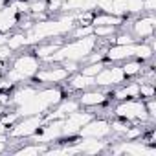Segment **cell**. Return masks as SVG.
Segmentation results:
<instances>
[{
  "label": "cell",
  "instance_id": "obj_1",
  "mask_svg": "<svg viewBox=\"0 0 156 156\" xmlns=\"http://www.w3.org/2000/svg\"><path fill=\"white\" fill-rule=\"evenodd\" d=\"M73 26H75V20L72 13H62L61 17H48L44 20H33L31 28L24 31L26 46H35L50 39H62L70 33Z\"/></svg>",
  "mask_w": 156,
  "mask_h": 156
},
{
  "label": "cell",
  "instance_id": "obj_2",
  "mask_svg": "<svg viewBox=\"0 0 156 156\" xmlns=\"http://www.w3.org/2000/svg\"><path fill=\"white\" fill-rule=\"evenodd\" d=\"M61 99H62V90L57 85L44 87V88H37V92L28 101H24L19 107H15V112L19 114V118H26V116H44Z\"/></svg>",
  "mask_w": 156,
  "mask_h": 156
},
{
  "label": "cell",
  "instance_id": "obj_3",
  "mask_svg": "<svg viewBox=\"0 0 156 156\" xmlns=\"http://www.w3.org/2000/svg\"><path fill=\"white\" fill-rule=\"evenodd\" d=\"M98 48V37L96 35H88V37H81V39H72L66 41L59 46V50L55 53H51L46 59V64H61L62 61H75V62H85V59Z\"/></svg>",
  "mask_w": 156,
  "mask_h": 156
},
{
  "label": "cell",
  "instance_id": "obj_4",
  "mask_svg": "<svg viewBox=\"0 0 156 156\" xmlns=\"http://www.w3.org/2000/svg\"><path fill=\"white\" fill-rule=\"evenodd\" d=\"M39 68H41V61H39V57L33 51L22 53V55L15 57L13 62H11V68L6 70V81L11 83V85H19L22 81H30L39 72Z\"/></svg>",
  "mask_w": 156,
  "mask_h": 156
},
{
  "label": "cell",
  "instance_id": "obj_5",
  "mask_svg": "<svg viewBox=\"0 0 156 156\" xmlns=\"http://www.w3.org/2000/svg\"><path fill=\"white\" fill-rule=\"evenodd\" d=\"M112 114L118 119H125V121H151L149 114L145 110V103L140 98H130V99L118 101V105L114 107Z\"/></svg>",
  "mask_w": 156,
  "mask_h": 156
},
{
  "label": "cell",
  "instance_id": "obj_6",
  "mask_svg": "<svg viewBox=\"0 0 156 156\" xmlns=\"http://www.w3.org/2000/svg\"><path fill=\"white\" fill-rule=\"evenodd\" d=\"M42 125H44V118H42V116H26V118H19V119L8 129V136H9L11 140L31 138Z\"/></svg>",
  "mask_w": 156,
  "mask_h": 156
},
{
  "label": "cell",
  "instance_id": "obj_7",
  "mask_svg": "<svg viewBox=\"0 0 156 156\" xmlns=\"http://www.w3.org/2000/svg\"><path fill=\"white\" fill-rule=\"evenodd\" d=\"M70 77V72L62 66V64H59V66H48V68H39V72L33 75V83H37V85H44V87H51V85H61V83H64L66 79Z\"/></svg>",
  "mask_w": 156,
  "mask_h": 156
},
{
  "label": "cell",
  "instance_id": "obj_8",
  "mask_svg": "<svg viewBox=\"0 0 156 156\" xmlns=\"http://www.w3.org/2000/svg\"><path fill=\"white\" fill-rule=\"evenodd\" d=\"M110 152L114 154H130V156H156V149L149 147L141 140H125L118 141L110 147Z\"/></svg>",
  "mask_w": 156,
  "mask_h": 156
},
{
  "label": "cell",
  "instance_id": "obj_9",
  "mask_svg": "<svg viewBox=\"0 0 156 156\" xmlns=\"http://www.w3.org/2000/svg\"><path fill=\"white\" fill-rule=\"evenodd\" d=\"M92 118H94V114L88 112V110H75V112L66 114V116L62 118V140L77 136L79 129H81L87 121H90Z\"/></svg>",
  "mask_w": 156,
  "mask_h": 156
},
{
  "label": "cell",
  "instance_id": "obj_10",
  "mask_svg": "<svg viewBox=\"0 0 156 156\" xmlns=\"http://www.w3.org/2000/svg\"><path fill=\"white\" fill-rule=\"evenodd\" d=\"M125 73L121 70V66H103V70L94 77V87L99 88H114L121 83H125Z\"/></svg>",
  "mask_w": 156,
  "mask_h": 156
},
{
  "label": "cell",
  "instance_id": "obj_11",
  "mask_svg": "<svg viewBox=\"0 0 156 156\" xmlns=\"http://www.w3.org/2000/svg\"><path fill=\"white\" fill-rule=\"evenodd\" d=\"M110 134H112L110 121H107L103 118H92L77 132L79 138H99V140H107Z\"/></svg>",
  "mask_w": 156,
  "mask_h": 156
},
{
  "label": "cell",
  "instance_id": "obj_12",
  "mask_svg": "<svg viewBox=\"0 0 156 156\" xmlns=\"http://www.w3.org/2000/svg\"><path fill=\"white\" fill-rule=\"evenodd\" d=\"M154 26H156V19L152 13L140 15L136 20L130 22V33L136 37V41H147L154 35Z\"/></svg>",
  "mask_w": 156,
  "mask_h": 156
},
{
  "label": "cell",
  "instance_id": "obj_13",
  "mask_svg": "<svg viewBox=\"0 0 156 156\" xmlns=\"http://www.w3.org/2000/svg\"><path fill=\"white\" fill-rule=\"evenodd\" d=\"M108 99V94L105 90H92V88H87L81 92V96L77 98V101H79L81 107H87V108H96V107H101L105 105Z\"/></svg>",
  "mask_w": 156,
  "mask_h": 156
},
{
  "label": "cell",
  "instance_id": "obj_14",
  "mask_svg": "<svg viewBox=\"0 0 156 156\" xmlns=\"http://www.w3.org/2000/svg\"><path fill=\"white\" fill-rule=\"evenodd\" d=\"M62 42H64V39H55V41H53V39H50V41H42V42L35 44L33 53L39 57V61H41V62H46V59H48L51 53H55Z\"/></svg>",
  "mask_w": 156,
  "mask_h": 156
},
{
  "label": "cell",
  "instance_id": "obj_15",
  "mask_svg": "<svg viewBox=\"0 0 156 156\" xmlns=\"http://www.w3.org/2000/svg\"><path fill=\"white\" fill-rule=\"evenodd\" d=\"M96 0H64L61 8L62 13H83V11H96Z\"/></svg>",
  "mask_w": 156,
  "mask_h": 156
},
{
  "label": "cell",
  "instance_id": "obj_16",
  "mask_svg": "<svg viewBox=\"0 0 156 156\" xmlns=\"http://www.w3.org/2000/svg\"><path fill=\"white\" fill-rule=\"evenodd\" d=\"M66 81H68V87L72 90H75V92H83V90L94 87V77H88V75L81 73L79 70L73 72V73H70V77H68Z\"/></svg>",
  "mask_w": 156,
  "mask_h": 156
},
{
  "label": "cell",
  "instance_id": "obj_17",
  "mask_svg": "<svg viewBox=\"0 0 156 156\" xmlns=\"http://www.w3.org/2000/svg\"><path fill=\"white\" fill-rule=\"evenodd\" d=\"M116 101H123V99H130V98H140V83L132 81V83H121L116 87V90L112 92Z\"/></svg>",
  "mask_w": 156,
  "mask_h": 156
},
{
  "label": "cell",
  "instance_id": "obj_18",
  "mask_svg": "<svg viewBox=\"0 0 156 156\" xmlns=\"http://www.w3.org/2000/svg\"><path fill=\"white\" fill-rule=\"evenodd\" d=\"M37 85H24V87H19L11 96H9V105L11 107H19L20 103H24V101H28L35 92H37Z\"/></svg>",
  "mask_w": 156,
  "mask_h": 156
},
{
  "label": "cell",
  "instance_id": "obj_19",
  "mask_svg": "<svg viewBox=\"0 0 156 156\" xmlns=\"http://www.w3.org/2000/svg\"><path fill=\"white\" fill-rule=\"evenodd\" d=\"M125 19H121V17H116V15H110V13H98V15H94L92 17V26H121V22H123Z\"/></svg>",
  "mask_w": 156,
  "mask_h": 156
},
{
  "label": "cell",
  "instance_id": "obj_20",
  "mask_svg": "<svg viewBox=\"0 0 156 156\" xmlns=\"http://www.w3.org/2000/svg\"><path fill=\"white\" fill-rule=\"evenodd\" d=\"M48 151V143H39V141H30L28 145L20 147L15 151V154H22V156H37V154H44Z\"/></svg>",
  "mask_w": 156,
  "mask_h": 156
},
{
  "label": "cell",
  "instance_id": "obj_21",
  "mask_svg": "<svg viewBox=\"0 0 156 156\" xmlns=\"http://www.w3.org/2000/svg\"><path fill=\"white\" fill-rule=\"evenodd\" d=\"M121 70H123L125 77H136V75H140L143 72V61H140V59H127V61H123Z\"/></svg>",
  "mask_w": 156,
  "mask_h": 156
},
{
  "label": "cell",
  "instance_id": "obj_22",
  "mask_svg": "<svg viewBox=\"0 0 156 156\" xmlns=\"http://www.w3.org/2000/svg\"><path fill=\"white\" fill-rule=\"evenodd\" d=\"M88 35H94V26L92 24H75L70 33L66 37H72V39H81V37H88Z\"/></svg>",
  "mask_w": 156,
  "mask_h": 156
},
{
  "label": "cell",
  "instance_id": "obj_23",
  "mask_svg": "<svg viewBox=\"0 0 156 156\" xmlns=\"http://www.w3.org/2000/svg\"><path fill=\"white\" fill-rule=\"evenodd\" d=\"M13 51H19V50H22L24 46H26V35H24V31H17V33H9V39H8V42H6Z\"/></svg>",
  "mask_w": 156,
  "mask_h": 156
},
{
  "label": "cell",
  "instance_id": "obj_24",
  "mask_svg": "<svg viewBox=\"0 0 156 156\" xmlns=\"http://www.w3.org/2000/svg\"><path fill=\"white\" fill-rule=\"evenodd\" d=\"M116 31L118 26H94V35L103 41H110V37L116 35Z\"/></svg>",
  "mask_w": 156,
  "mask_h": 156
},
{
  "label": "cell",
  "instance_id": "obj_25",
  "mask_svg": "<svg viewBox=\"0 0 156 156\" xmlns=\"http://www.w3.org/2000/svg\"><path fill=\"white\" fill-rule=\"evenodd\" d=\"M103 66H105L103 61H99V62H85L79 72L85 73V75H88V77H96V75L103 70Z\"/></svg>",
  "mask_w": 156,
  "mask_h": 156
},
{
  "label": "cell",
  "instance_id": "obj_26",
  "mask_svg": "<svg viewBox=\"0 0 156 156\" xmlns=\"http://www.w3.org/2000/svg\"><path fill=\"white\" fill-rule=\"evenodd\" d=\"M110 42L112 44H132L136 42V37L130 33V31H123V33H116L114 37H110Z\"/></svg>",
  "mask_w": 156,
  "mask_h": 156
},
{
  "label": "cell",
  "instance_id": "obj_27",
  "mask_svg": "<svg viewBox=\"0 0 156 156\" xmlns=\"http://www.w3.org/2000/svg\"><path fill=\"white\" fill-rule=\"evenodd\" d=\"M127 15H141L143 13V0H125Z\"/></svg>",
  "mask_w": 156,
  "mask_h": 156
},
{
  "label": "cell",
  "instance_id": "obj_28",
  "mask_svg": "<svg viewBox=\"0 0 156 156\" xmlns=\"http://www.w3.org/2000/svg\"><path fill=\"white\" fill-rule=\"evenodd\" d=\"M138 83H140V98L141 99L154 98V85H152V81H138Z\"/></svg>",
  "mask_w": 156,
  "mask_h": 156
},
{
  "label": "cell",
  "instance_id": "obj_29",
  "mask_svg": "<svg viewBox=\"0 0 156 156\" xmlns=\"http://www.w3.org/2000/svg\"><path fill=\"white\" fill-rule=\"evenodd\" d=\"M110 127H112V134L123 136L125 130L129 129V121H125V119H121V121H110Z\"/></svg>",
  "mask_w": 156,
  "mask_h": 156
},
{
  "label": "cell",
  "instance_id": "obj_30",
  "mask_svg": "<svg viewBox=\"0 0 156 156\" xmlns=\"http://www.w3.org/2000/svg\"><path fill=\"white\" fill-rule=\"evenodd\" d=\"M143 103H145V110H147V114H149V119L154 121V118H156V101H154V98L143 99Z\"/></svg>",
  "mask_w": 156,
  "mask_h": 156
},
{
  "label": "cell",
  "instance_id": "obj_31",
  "mask_svg": "<svg viewBox=\"0 0 156 156\" xmlns=\"http://www.w3.org/2000/svg\"><path fill=\"white\" fill-rule=\"evenodd\" d=\"M46 2H48V13L53 17L55 13L61 11V8H62V4H64V0H46Z\"/></svg>",
  "mask_w": 156,
  "mask_h": 156
},
{
  "label": "cell",
  "instance_id": "obj_32",
  "mask_svg": "<svg viewBox=\"0 0 156 156\" xmlns=\"http://www.w3.org/2000/svg\"><path fill=\"white\" fill-rule=\"evenodd\" d=\"M123 138H125V140H138V138H141V129H140V127H130V125H129V129L125 130Z\"/></svg>",
  "mask_w": 156,
  "mask_h": 156
},
{
  "label": "cell",
  "instance_id": "obj_33",
  "mask_svg": "<svg viewBox=\"0 0 156 156\" xmlns=\"http://www.w3.org/2000/svg\"><path fill=\"white\" fill-rule=\"evenodd\" d=\"M11 55H13V50L8 46V44H2V46H0V61H9L11 59Z\"/></svg>",
  "mask_w": 156,
  "mask_h": 156
},
{
  "label": "cell",
  "instance_id": "obj_34",
  "mask_svg": "<svg viewBox=\"0 0 156 156\" xmlns=\"http://www.w3.org/2000/svg\"><path fill=\"white\" fill-rule=\"evenodd\" d=\"M96 6L103 13H108L110 11V6H112V0H96Z\"/></svg>",
  "mask_w": 156,
  "mask_h": 156
},
{
  "label": "cell",
  "instance_id": "obj_35",
  "mask_svg": "<svg viewBox=\"0 0 156 156\" xmlns=\"http://www.w3.org/2000/svg\"><path fill=\"white\" fill-rule=\"evenodd\" d=\"M61 64H62L70 73H73V72H77V70L81 68V66H79V62H75V61H62Z\"/></svg>",
  "mask_w": 156,
  "mask_h": 156
},
{
  "label": "cell",
  "instance_id": "obj_36",
  "mask_svg": "<svg viewBox=\"0 0 156 156\" xmlns=\"http://www.w3.org/2000/svg\"><path fill=\"white\" fill-rule=\"evenodd\" d=\"M156 0H143V13H154Z\"/></svg>",
  "mask_w": 156,
  "mask_h": 156
},
{
  "label": "cell",
  "instance_id": "obj_37",
  "mask_svg": "<svg viewBox=\"0 0 156 156\" xmlns=\"http://www.w3.org/2000/svg\"><path fill=\"white\" fill-rule=\"evenodd\" d=\"M8 39H9V33H0V46L6 44V42H8Z\"/></svg>",
  "mask_w": 156,
  "mask_h": 156
},
{
  "label": "cell",
  "instance_id": "obj_38",
  "mask_svg": "<svg viewBox=\"0 0 156 156\" xmlns=\"http://www.w3.org/2000/svg\"><path fill=\"white\" fill-rule=\"evenodd\" d=\"M0 134H8V125H4L2 119H0Z\"/></svg>",
  "mask_w": 156,
  "mask_h": 156
},
{
  "label": "cell",
  "instance_id": "obj_39",
  "mask_svg": "<svg viewBox=\"0 0 156 156\" xmlns=\"http://www.w3.org/2000/svg\"><path fill=\"white\" fill-rule=\"evenodd\" d=\"M8 2V0H0V6H2V4H6Z\"/></svg>",
  "mask_w": 156,
  "mask_h": 156
}]
</instances>
